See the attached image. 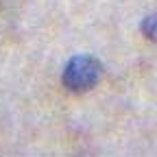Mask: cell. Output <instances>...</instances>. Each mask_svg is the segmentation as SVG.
I'll return each mask as SVG.
<instances>
[{
    "label": "cell",
    "mask_w": 157,
    "mask_h": 157,
    "mask_svg": "<svg viewBox=\"0 0 157 157\" xmlns=\"http://www.w3.org/2000/svg\"><path fill=\"white\" fill-rule=\"evenodd\" d=\"M103 76V66L92 55H74L63 66L61 81L72 92H87L98 85Z\"/></svg>",
    "instance_id": "obj_1"
},
{
    "label": "cell",
    "mask_w": 157,
    "mask_h": 157,
    "mask_svg": "<svg viewBox=\"0 0 157 157\" xmlns=\"http://www.w3.org/2000/svg\"><path fill=\"white\" fill-rule=\"evenodd\" d=\"M142 33H144L148 39L157 42V13L148 15V17L144 20V22H142Z\"/></svg>",
    "instance_id": "obj_2"
}]
</instances>
